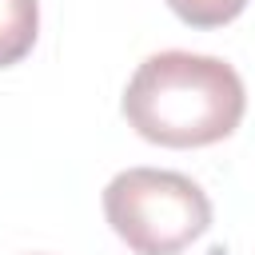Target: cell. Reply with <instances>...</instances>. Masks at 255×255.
<instances>
[{
	"label": "cell",
	"mask_w": 255,
	"mask_h": 255,
	"mask_svg": "<svg viewBox=\"0 0 255 255\" xmlns=\"http://www.w3.org/2000/svg\"><path fill=\"white\" fill-rule=\"evenodd\" d=\"M104 215L135 255H179L211 227V199L183 171L128 167L104 187Z\"/></svg>",
	"instance_id": "7a4b0ae2"
},
{
	"label": "cell",
	"mask_w": 255,
	"mask_h": 255,
	"mask_svg": "<svg viewBox=\"0 0 255 255\" xmlns=\"http://www.w3.org/2000/svg\"><path fill=\"white\" fill-rule=\"evenodd\" d=\"M124 120L159 147H207L227 139L247 108L239 72L219 56L155 52L124 88Z\"/></svg>",
	"instance_id": "6da1fadb"
},
{
	"label": "cell",
	"mask_w": 255,
	"mask_h": 255,
	"mask_svg": "<svg viewBox=\"0 0 255 255\" xmlns=\"http://www.w3.org/2000/svg\"><path fill=\"white\" fill-rule=\"evenodd\" d=\"M40 32V0H0V68L20 64Z\"/></svg>",
	"instance_id": "3957f363"
}]
</instances>
